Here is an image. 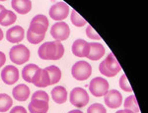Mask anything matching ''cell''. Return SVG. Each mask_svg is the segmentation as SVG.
<instances>
[{
    "label": "cell",
    "instance_id": "7",
    "mask_svg": "<svg viewBox=\"0 0 148 113\" xmlns=\"http://www.w3.org/2000/svg\"><path fill=\"white\" fill-rule=\"evenodd\" d=\"M49 28V20L45 15H37L32 19L30 23L29 30L37 35H46L47 30Z\"/></svg>",
    "mask_w": 148,
    "mask_h": 113
},
{
    "label": "cell",
    "instance_id": "12",
    "mask_svg": "<svg viewBox=\"0 0 148 113\" xmlns=\"http://www.w3.org/2000/svg\"><path fill=\"white\" fill-rule=\"evenodd\" d=\"M90 50V43L82 39H78L72 44V52L77 57H87Z\"/></svg>",
    "mask_w": 148,
    "mask_h": 113
},
{
    "label": "cell",
    "instance_id": "16",
    "mask_svg": "<svg viewBox=\"0 0 148 113\" xmlns=\"http://www.w3.org/2000/svg\"><path fill=\"white\" fill-rule=\"evenodd\" d=\"M105 54V47L104 45L98 42H92L90 43V50L87 55V58L90 60L96 61L99 60L104 56Z\"/></svg>",
    "mask_w": 148,
    "mask_h": 113
},
{
    "label": "cell",
    "instance_id": "34",
    "mask_svg": "<svg viewBox=\"0 0 148 113\" xmlns=\"http://www.w3.org/2000/svg\"><path fill=\"white\" fill-rule=\"evenodd\" d=\"M116 113H132V112H131L130 110L123 109V110H119V111H116Z\"/></svg>",
    "mask_w": 148,
    "mask_h": 113
},
{
    "label": "cell",
    "instance_id": "9",
    "mask_svg": "<svg viewBox=\"0 0 148 113\" xmlns=\"http://www.w3.org/2000/svg\"><path fill=\"white\" fill-rule=\"evenodd\" d=\"M69 14V6L65 2L60 1L53 4L49 9V16L54 21H60L62 22L65 18H67Z\"/></svg>",
    "mask_w": 148,
    "mask_h": 113
},
{
    "label": "cell",
    "instance_id": "24",
    "mask_svg": "<svg viewBox=\"0 0 148 113\" xmlns=\"http://www.w3.org/2000/svg\"><path fill=\"white\" fill-rule=\"evenodd\" d=\"M17 20V16H16L15 13H13L10 10H7L4 17L2 18V20L0 21V25L4 26V27H7V26H10L13 23L16 22Z\"/></svg>",
    "mask_w": 148,
    "mask_h": 113
},
{
    "label": "cell",
    "instance_id": "31",
    "mask_svg": "<svg viewBox=\"0 0 148 113\" xmlns=\"http://www.w3.org/2000/svg\"><path fill=\"white\" fill-rule=\"evenodd\" d=\"M10 113H28L25 107L23 106H15L10 110Z\"/></svg>",
    "mask_w": 148,
    "mask_h": 113
},
{
    "label": "cell",
    "instance_id": "36",
    "mask_svg": "<svg viewBox=\"0 0 148 113\" xmlns=\"http://www.w3.org/2000/svg\"><path fill=\"white\" fill-rule=\"evenodd\" d=\"M3 39V32H2V30L0 29V41Z\"/></svg>",
    "mask_w": 148,
    "mask_h": 113
},
{
    "label": "cell",
    "instance_id": "33",
    "mask_svg": "<svg viewBox=\"0 0 148 113\" xmlns=\"http://www.w3.org/2000/svg\"><path fill=\"white\" fill-rule=\"evenodd\" d=\"M6 11H7V9L5 8V7L0 4V21H1V20H2V18L4 17V15H5Z\"/></svg>",
    "mask_w": 148,
    "mask_h": 113
},
{
    "label": "cell",
    "instance_id": "10",
    "mask_svg": "<svg viewBox=\"0 0 148 113\" xmlns=\"http://www.w3.org/2000/svg\"><path fill=\"white\" fill-rule=\"evenodd\" d=\"M104 100L109 108H118L123 103V96L119 91L111 89L107 91V93L104 95Z\"/></svg>",
    "mask_w": 148,
    "mask_h": 113
},
{
    "label": "cell",
    "instance_id": "26",
    "mask_svg": "<svg viewBox=\"0 0 148 113\" xmlns=\"http://www.w3.org/2000/svg\"><path fill=\"white\" fill-rule=\"evenodd\" d=\"M45 37H46V35H42V36H40V35H37L30 30H28V32H27L28 41L33 44H38V43H40V42H42L44 41Z\"/></svg>",
    "mask_w": 148,
    "mask_h": 113
},
{
    "label": "cell",
    "instance_id": "5",
    "mask_svg": "<svg viewBox=\"0 0 148 113\" xmlns=\"http://www.w3.org/2000/svg\"><path fill=\"white\" fill-rule=\"evenodd\" d=\"M110 85L106 79L101 77H96L90 82L89 84V89L91 93L94 96L100 97V96H104L109 91Z\"/></svg>",
    "mask_w": 148,
    "mask_h": 113
},
{
    "label": "cell",
    "instance_id": "35",
    "mask_svg": "<svg viewBox=\"0 0 148 113\" xmlns=\"http://www.w3.org/2000/svg\"><path fill=\"white\" fill-rule=\"evenodd\" d=\"M68 113H83L81 110H78V109H74V110H71V111H69Z\"/></svg>",
    "mask_w": 148,
    "mask_h": 113
},
{
    "label": "cell",
    "instance_id": "25",
    "mask_svg": "<svg viewBox=\"0 0 148 113\" xmlns=\"http://www.w3.org/2000/svg\"><path fill=\"white\" fill-rule=\"evenodd\" d=\"M70 19H71V22H72V24L75 26V27H83L84 25L87 24V21H86L84 18L81 17V16L77 12H76L75 10L71 11Z\"/></svg>",
    "mask_w": 148,
    "mask_h": 113
},
{
    "label": "cell",
    "instance_id": "15",
    "mask_svg": "<svg viewBox=\"0 0 148 113\" xmlns=\"http://www.w3.org/2000/svg\"><path fill=\"white\" fill-rule=\"evenodd\" d=\"M29 111L31 113H47L49 111V101L32 98L29 103Z\"/></svg>",
    "mask_w": 148,
    "mask_h": 113
},
{
    "label": "cell",
    "instance_id": "1",
    "mask_svg": "<svg viewBox=\"0 0 148 113\" xmlns=\"http://www.w3.org/2000/svg\"><path fill=\"white\" fill-rule=\"evenodd\" d=\"M38 54L40 59L58 60L64 54V46L60 41H47L40 46Z\"/></svg>",
    "mask_w": 148,
    "mask_h": 113
},
{
    "label": "cell",
    "instance_id": "23",
    "mask_svg": "<svg viewBox=\"0 0 148 113\" xmlns=\"http://www.w3.org/2000/svg\"><path fill=\"white\" fill-rule=\"evenodd\" d=\"M13 100L6 93H0V112H6L12 107Z\"/></svg>",
    "mask_w": 148,
    "mask_h": 113
},
{
    "label": "cell",
    "instance_id": "13",
    "mask_svg": "<svg viewBox=\"0 0 148 113\" xmlns=\"http://www.w3.org/2000/svg\"><path fill=\"white\" fill-rule=\"evenodd\" d=\"M32 84H34L35 86L39 87V88H47V87H49L51 85V81H49V77L47 70L39 68L38 71L36 72L34 78H33Z\"/></svg>",
    "mask_w": 148,
    "mask_h": 113
},
{
    "label": "cell",
    "instance_id": "29",
    "mask_svg": "<svg viewBox=\"0 0 148 113\" xmlns=\"http://www.w3.org/2000/svg\"><path fill=\"white\" fill-rule=\"evenodd\" d=\"M32 98L34 99H40V100H46V101H49V95L44 91H36L34 95H32Z\"/></svg>",
    "mask_w": 148,
    "mask_h": 113
},
{
    "label": "cell",
    "instance_id": "11",
    "mask_svg": "<svg viewBox=\"0 0 148 113\" xmlns=\"http://www.w3.org/2000/svg\"><path fill=\"white\" fill-rule=\"evenodd\" d=\"M1 79L6 85H13L19 80V70L15 66L8 65L1 71Z\"/></svg>",
    "mask_w": 148,
    "mask_h": 113
},
{
    "label": "cell",
    "instance_id": "19",
    "mask_svg": "<svg viewBox=\"0 0 148 113\" xmlns=\"http://www.w3.org/2000/svg\"><path fill=\"white\" fill-rule=\"evenodd\" d=\"M51 97L54 102L58 103V104H62L67 100V91L62 86H57L52 89Z\"/></svg>",
    "mask_w": 148,
    "mask_h": 113
},
{
    "label": "cell",
    "instance_id": "3",
    "mask_svg": "<svg viewBox=\"0 0 148 113\" xmlns=\"http://www.w3.org/2000/svg\"><path fill=\"white\" fill-rule=\"evenodd\" d=\"M30 50L24 44H17L10 49L9 56L12 62L17 65H22L30 59Z\"/></svg>",
    "mask_w": 148,
    "mask_h": 113
},
{
    "label": "cell",
    "instance_id": "32",
    "mask_svg": "<svg viewBox=\"0 0 148 113\" xmlns=\"http://www.w3.org/2000/svg\"><path fill=\"white\" fill-rule=\"evenodd\" d=\"M5 62H6L5 54L2 52V51H0V68H1L4 64H5Z\"/></svg>",
    "mask_w": 148,
    "mask_h": 113
},
{
    "label": "cell",
    "instance_id": "21",
    "mask_svg": "<svg viewBox=\"0 0 148 113\" xmlns=\"http://www.w3.org/2000/svg\"><path fill=\"white\" fill-rule=\"evenodd\" d=\"M47 74H49V81H51V85L56 84L60 81L61 79V71L58 67L52 65V66H49V67L46 68Z\"/></svg>",
    "mask_w": 148,
    "mask_h": 113
},
{
    "label": "cell",
    "instance_id": "20",
    "mask_svg": "<svg viewBox=\"0 0 148 113\" xmlns=\"http://www.w3.org/2000/svg\"><path fill=\"white\" fill-rule=\"evenodd\" d=\"M39 66H37L36 64H28L23 68L22 70V77L28 83H32L33 78H34L36 72L39 69Z\"/></svg>",
    "mask_w": 148,
    "mask_h": 113
},
{
    "label": "cell",
    "instance_id": "27",
    "mask_svg": "<svg viewBox=\"0 0 148 113\" xmlns=\"http://www.w3.org/2000/svg\"><path fill=\"white\" fill-rule=\"evenodd\" d=\"M120 87L123 91H126V93H131V91H132V88H131V86L130 85V83H128L127 77H126L125 74H123V76L121 77Z\"/></svg>",
    "mask_w": 148,
    "mask_h": 113
},
{
    "label": "cell",
    "instance_id": "30",
    "mask_svg": "<svg viewBox=\"0 0 148 113\" xmlns=\"http://www.w3.org/2000/svg\"><path fill=\"white\" fill-rule=\"evenodd\" d=\"M86 35L89 39H101V37L96 32V30L92 28V26L88 25L87 26V29H86Z\"/></svg>",
    "mask_w": 148,
    "mask_h": 113
},
{
    "label": "cell",
    "instance_id": "14",
    "mask_svg": "<svg viewBox=\"0 0 148 113\" xmlns=\"http://www.w3.org/2000/svg\"><path fill=\"white\" fill-rule=\"evenodd\" d=\"M25 37V30L21 26H15L7 30L6 39L12 43H18L22 41Z\"/></svg>",
    "mask_w": 148,
    "mask_h": 113
},
{
    "label": "cell",
    "instance_id": "22",
    "mask_svg": "<svg viewBox=\"0 0 148 113\" xmlns=\"http://www.w3.org/2000/svg\"><path fill=\"white\" fill-rule=\"evenodd\" d=\"M125 109L130 110L132 113L139 112L140 109H139V106H138L136 97H135L134 95H131L126 97V99L125 100Z\"/></svg>",
    "mask_w": 148,
    "mask_h": 113
},
{
    "label": "cell",
    "instance_id": "4",
    "mask_svg": "<svg viewBox=\"0 0 148 113\" xmlns=\"http://www.w3.org/2000/svg\"><path fill=\"white\" fill-rule=\"evenodd\" d=\"M71 74L78 81H85L92 74V67L87 61H78L72 66Z\"/></svg>",
    "mask_w": 148,
    "mask_h": 113
},
{
    "label": "cell",
    "instance_id": "17",
    "mask_svg": "<svg viewBox=\"0 0 148 113\" xmlns=\"http://www.w3.org/2000/svg\"><path fill=\"white\" fill-rule=\"evenodd\" d=\"M13 97L18 101H26L30 96V89L27 85H18L12 91Z\"/></svg>",
    "mask_w": 148,
    "mask_h": 113
},
{
    "label": "cell",
    "instance_id": "18",
    "mask_svg": "<svg viewBox=\"0 0 148 113\" xmlns=\"http://www.w3.org/2000/svg\"><path fill=\"white\" fill-rule=\"evenodd\" d=\"M11 6L17 13L24 15L27 14L32 9V2L29 0H13L11 2Z\"/></svg>",
    "mask_w": 148,
    "mask_h": 113
},
{
    "label": "cell",
    "instance_id": "8",
    "mask_svg": "<svg viewBox=\"0 0 148 113\" xmlns=\"http://www.w3.org/2000/svg\"><path fill=\"white\" fill-rule=\"evenodd\" d=\"M51 35L56 41H65L70 35V28L65 22H57L51 27Z\"/></svg>",
    "mask_w": 148,
    "mask_h": 113
},
{
    "label": "cell",
    "instance_id": "2",
    "mask_svg": "<svg viewBox=\"0 0 148 113\" xmlns=\"http://www.w3.org/2000/svg\"><path fill=\"white\" fill-rule=\"evenodd\" d=\"M121 70V65L113 53H110L99 65V71L107 77H114Z\"/></svg>",
    "mask_w": 148,
    "mask_h": 113
},
{
    "label": "cell",
    "instance_id": "6",
    "mask_svg": "<svg viewBox=\"0 0 148 113\" xmlns=\"http://www.w3.org/2000/svg\"><path fill=\"white\" fill-rule=\"evenodd\" d=\"M71 104L76 107H84L89 102V95L87 91L82 88H74L69 95Z\"/></svg>",
    "mask_w": 148,
    "mask_h": 113
},
{
    "label": "cell",
    "instance_id": "28",
    "mask_svg": "<svg viewBox=\"0 0 148 113\" xmlns=\"http://www.w3.org/2000/svg\"><path fill=\"white\" fill-rule=\"evenodd\" d=\"M87 113H107V110L101 103H94L88 108Z\"/></svg>",
    "mask_w": 148,
    "mask_h": 113
}]
</instances>
